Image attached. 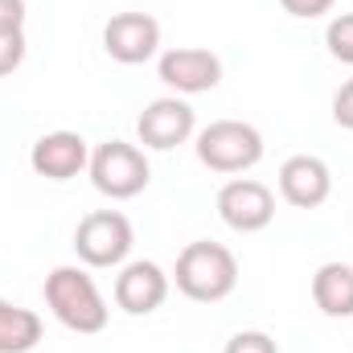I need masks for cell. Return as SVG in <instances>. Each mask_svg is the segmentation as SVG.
<instances>
[{
	"label": "cell",
	"mask_w": 353,
	"mask_h": 353,
	"mask_svg": "<svg viewBox=\"0 0 353 353\" xmlns=\"http://www.w3.org/2000/svg\"><path fill=\"white\" fill-rule=\"evenodd\" d=\"M173 279L181 296H189L197 304H218L239 288V259H234L230 247L201 239V243H189L176 255Z\"/></svg>",
	"instance_id": "6da1fadb"
},
{
	"label": "cell",
	"mask_w": 353,
	"mask_h": 353,
	"mask_svg": "<svg viewBox=\"0 0 353 353\" xmlns=\"http://www.w3.org/2000/svg\"><path fill=\"white\" fill-rule=\"evenodd\" d=\"M46 304L70 333H103L111 316L103 292L83 267H54L46 275Z\"/></svg>",
	"instance_id": "7a4b0ae2"
},
{
	"label": "cell",
	"mask_w": 353,
	"mask_h": 353,
	"mask_svg": "<svg viewBox=\"0 0 353 353\" xmlns=\"http://www.w3.org/2000/svg\"><path fill=\"white\" fill-rule=\"evenodd\" d=\"M90 185L111 197V201H128V197H140L152 181V169H148V157L140 144H128V140H107L90 152Z\"/></svg>",
	"instance_id": "3957f363"
},
{
	"label": "cell",
	"mask_w": 353,
	"mask_h": 353,
	"mask_svg": "<svg viewBox=\"0 0 353 353\" xmlns=\"http://www.w3.org/2000/svg\"><path fill=\"white\" fill-rule=\"evenodd\" d=\"M197 161L214 173H247L263 161V136L259 128L243 119H214L197 132Z\"/></svg>",
	"instance_id": "277c9868"
},
{
	"label": "cell",
	"mask_w": 353,
	"mask_h": 353,
	"mask_svg": "<svg viewBox=\"0 0 353 353\" xmlns=\"http://www.w3.org/2000/svg\"><path fill=\"white\" fill-rule=\"evenodd\" d=\"M132 222L119 210H94L74 226V251L87 267H119L132 255Z\"/></svg>",
	"instance_id": "5b68a950"
},
{
	"label": "cell",
	"mask_w": 353,
	"mask_h": 353,
	"mask_svg": "<svg viewBox=\"0 0 353 353\" xmlns=\"http://www.w3.org/2000/svg\"><path fill=\"white\" fill-rule=\"evenodd\" d=\"M218 218L234 234H259L275 218V193L255 176H234L218 189Z\"/></svg>",
	"instance_id": "8992f818"
},
{
	"label": "cell",
	"mask_w": 353,
	"mask_h": 353,
	"mask_svg": "<svg viewBox=\"0 0 353 353\" xmlns=\"http://www.w3.org/2000/svg\"><path fill=\"white\" fill-rule=\"evenodd\" d=\"M103 50L119 66H140L161 50V21L152 12H115L103 25Z\"/></svg>",
	"instance_id": "52a82bcc"
},
{
	"label": "cell",
	"mask_w": 353,
	"mask_h": 353,
	"mask_svg": "<svg viewBox=\"0 0 353 353\" xmlns=\"http://www.w3.org/2000/svg\"><path fill=\"white\" fill-rule=\"evenodd\" d=\"M197 132V115H193V107L185 103V99H152L144 111H140V119H136V136H140V144L144 148H152V152H169L176 144H185L189 136Z\"/></svg>",
	"instance_id": "ba28073f"
},
{
	"label": "cell",
	"mask_w": 353,
	"mask_h": 353,
	"mask_svg": "<svg viewBox=\"0 0 353 353\" xmlns=\"http://www.w3.org/2000/svg\"><path fill=\"white\" fill-rule=\"evenodd\" d=\"M157 74L176 94H205V90H214L222 83V58L201 50V46H176V50L161 54Z\"/></svg>",
	"instance_id": "9c48e42d"
},
{
	"label": "cell",
	"mask_w": 353,
	"mask_h": 353,
	"mask_svg": "<svg viewBox=\"0 0 353 353\" xmlns=\"http://www.w3.org/2000/svg\"><path fill=\"white\" fill-rule=\"evenodd\" d=\"M165 300H169V275L161 263L136 259V263H123V271L115 275V304L128 316H148Z\"/></svg>",
	"instance_id": "30bf717a"
},
{
	"label": "cell",
	"mask_w": 353,
	"mask_h": 353,
	"mask_svg": "<svg viewBox=\"0 0 353 353\" xmlns=\"http://www.w3.org/2000/svg\"><path fill=\"white\" fill-rule=\"evenodd\" d=\"M329 193H333V173H329V165L321 157L300 152V157H288L279 165V197L288 205L316 210V205L329 201Z\"/></svg>",
	"instance_id": "8fae6325"
},
{
	"label": "cell",
	"mask_w": 353,
	"mask_h": 353,
	"mask_svg": "<svg viewBox=\"0 0 353 353\" xmlns=\"http://www.w3.org/2000/svg\"><path fill=\"white\" fill-rule=\"evenodd\" d=\"M33 173L46 181H74L90 165V144L79 132H46L29 152Z\"/></svg>",
	"instance_id": "7c38bea8"
},
{
	"label": "cell",
	"mask_w": 353,
	"mask_h": 353,
	"mask_svg": "<svg viewBox=\"0 0 353 353\" xmlns=\"http://www.w3.org/2000/svg\"><path fill=\"white\" fill-rule=\"evenodd\" d=\"M312 300L325 316H353V267L325 263L312 275Z\"/></svg>",
	"instance_id": "4fadbf2b"
},
{
	"label": "cell",
	"mask_w": 353,
	"mask_h": 353,
	"mask_svg": "<svg viewBox=\"0 0 353 353\" xmlns=\"http://www.w3.org/2000/svg\"><path fill=\"white\" fill-rule=\"evenodd\" d=\"M41 316L33 308L0 300V353H29L41 341Z\"/></svg>",
	"instance_id": "5bb4252c"
},
{
	"label": "cell",
	"mask_w": 353,
	"mask_h": 353,
	"mask_svg": "<svg viewBox=\"0 0 353 353\" xmlns=\"http://www.w3.org/2000/svg\"><path fill=\"white\" fill-rule=\"evenodd\" d=\"M325 46H329V54H333L337 62L353 66V12H341V17L329 21V29H325Z\"/></svg>",
	"instance_id": "9a60e30c"
},
{
	"label": "cell",
	"mask_w": 353,
	"mask_h": 353,
	"mask_svg": "<svg viewBox=\"0 0 353 353\" xmlns=\"http://www.w3.org/2000/svg\"><path fill=\"white\" fill-rule=\"evenodd\" d=\"M25 62V29H0V79Z\"/></svg>",
	"instance_id": "2e32d148"
},
{
	"label": "cell",
	"mask_w": 353,
	"mask_h": 353,
	"mask_svg": "<svg viewBox=\"0 0 353 353\" xmlns=\"http://www.w3.org/2000/svg\"><path fill=\"white\" fill-rule=\"evenodd\" d=\"M222 353H279V345L259 333V329H243V333H234L230 341H226V350Z\"/></svg>",
	"instance_id": "e0dca14e"
},
{
	"label": "cell",
	"mask_w": 353,
	"mask_h": 353,
	"mask_svg": "<svg viewBox=\"0 0 353 353\" xmlns=\"http://www.w3.org/2000/svg\"><path fill=\"white\" fill-rule=\"evenodd\" d=\"M333 4H337V0H279V8H283L288 17H296V21H316V17L333 12Z\"/></svg>",
	"instance_id": "ac0fdd59"
},
{
	"label": "cell",
	"mask_w": 353,
	"mask_h": 353,
	"mask_svg": "<svg viewBox=\"0 0 353 353\" xmlns=\"http://www.w3.org/2000/svg\"><path fill=\"white\" fill-rule=\"evenodd\" d=\"M333 119H337V128L353 132V79L341 83V90L333 94Z\"/></svg>",
	"instance_id": "d6986e66"
},
{
	"label": "cell",
	"mask_w": 353,
	"mask_h": 353,
	"mask_svg": "<svg viewBox=\"0 0 353 353\" xmlns=\"http://www.w3.org/2000/svg\"><path fill=\"white\" fill-rule=\"evenodd\" d=\"M0 29H25V0H0Z\"/></svg>",
	"instance_id": "ffe728a7"
}]
</instances>
